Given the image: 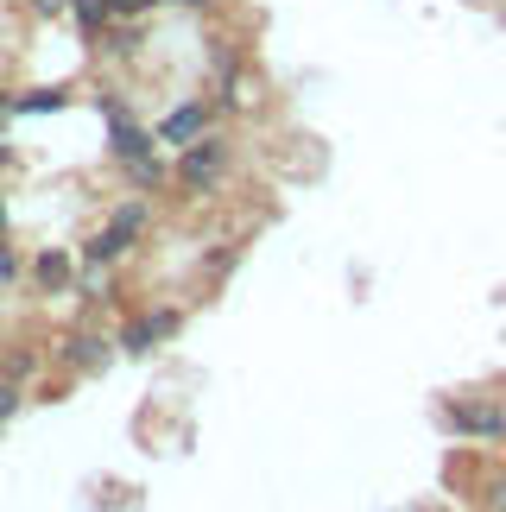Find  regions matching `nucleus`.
<instances>
[{"mask_svg": "<svg viewBox=\"0 0 506 512\" xmlns=\"http://www.w3.org/2000/svg\"><path fill=\"white\" fill-rule=\"evenodd\" d=\"M443 424H450L456 437H475V443H506V399H488V392L450 399L443 405Z\"/></svg>", "mask_w": 506, "mask_h": 512, "instance_id": "nucleus-1", "label": "nucleus"}, {"mask_svg": "<svg viewBox=\"0 0 506 512\" xmlns=\"http://www.w3.org/2000/svg\"><path fill=\"white\" fill-rule=\"evenodd\" d=\"M222 171H228V140L222 133H203V140H190L184 146V159H178V184L190 196H203V190H216L222 184Z\"/></svg>", "mask_w": 506, "mask_h": 512, "instance_id": "nucleus-2", "label": "nucleus"}, {"mask_svg": "<svg viewBox=\"0 0 506 512\" xmlns=\"http://www.w3.org/2000/svg\"><path fill=\"white\" fill-rule=\"evenodd\" d=\"M209 121H216V108L209 102H184V108H171L165 121H159V140L165 146H190V140H203Z\"/></svg>", "mask_w": 506, "mask_h": 512, "instance_id": "nucleus-3", "label": "nucleus"}, {"mask_svg": "<svg viewBox=\"0 0 506 512\" xmlns=\"http://www.w3.org/2000/svg\"><path fill=\"white\" fill-rule=\"evenodd\" d=\"M178 310H152V317H140V323H127V336H121V348L127 354H152V348H159V342H171V336H178Z\"/></svg>", "mask_w": 506, "mask_h": 512, "instance_id": "nucleus-4", "label": "nucleus"}, {"mask_svg": "<svg viewBox=\"0 0 506 512\" xmlns=\"http://www.w3.org/2000/svg\"><path fill=\"white\" fill-rule=\"evenodd\" d=\"M152 140H159V133H146L140 121H133V114H121V108H108V146H114V159H140V152H152Z\"/></svg>", "mask_w": 506, "mask_h": 512, "instance_id": "nucleus-5", "label": "nucleus"}, {"mask_svg": "<svg viewBox=\"0 0 506 512\" xmlns=\"http://www.w3.org/2000/svg\"><path fill=\"white\" fill-rule=\"evenodd\" d=\"M146 222H152V203H146V196H127V203L114 209V215H108L102 228L114 234V247L127 253V247H133V241H140V234H146Z\"/></svg>", "mask_w": 506, "mask_h": 512, "instance_id": "nucleus-6", "label": "nucleus"}, {"mask_svg": "<svg viewBox=\"0 0 506 512\" xmlns=\"http://www.w3.org/2000/svg\"><path fill=\"white\" fill-rule=\"evenodd\" d=\"M108 336H89V329H83V336H70V348H64V361L76 367V373H95V367H108Z\"/></svg>", "mask_w": 506, "mask_h": 512, "instance_id": "nucleus-7", "label": "nucleus"}, {"mask_svg": "<svg viewBox=\"0 0 506 512\" xmlns=\"http://www.w3.org/2000/svg\"><path fill=\"white\" fill-rule=\"evenodd\" d=\"M121 171H127V184H133V190H159V184H165V165H159V152H140V159H127Z\"/></svg>", "mask_w": 506, "mask_h": 512, "instance_id": "nucleus-8", "label": "nucleus"}, {"mask_svg": "<svg viewBox=\"0 0 506 512\" xmlns=\"http://www.w3.org/2000/svg\"><path fill=\"white\" fill-rule=\"evenodd\" d=\"M38 285H45V291H57V285H64L70 279V260H64V253H38Z\"/></svg>", "mask_w": 506, "mask_h": 512, "instance_id": "nucleus-9", "label": "nucleus"}, {"mask_svg": "<svg viewBox=\"0 0 506 512\" xmlns=\"http://www.w3.org/2000/svg\"><path fill=\"white\" fill-rule=\"evenodd\" d=\"M70 7H76V19H83V26H102V19L114 13L108 0H70Z\"/></svg>", "mask_w": 506, "mask_h": 512, "instance_id": "nucleus-10", "label": "nucleus"}, {"mask_svg": "<svg viewBox=\"0 0 506 512\" xmlns=\"http://www.w3.org/2000/svg\"><path fill=\"white\" fill-rule=\"evenodd\" d=\"M64 95H51V89H38V95H26V102H13V114H45V108H57Z\"/></svg>", "mask_w": 506, "mask_h": 512, "instance_id": "nucleus-11", "label": "nucleus"}, {"mask_svg": "<svg viewBox=\"0 0 506 512\" xmlns=\"http://www.w3.org/2000/svg\"><path fill=\"white\" fill-rule=\"evenodd\" d=\"M26 373H32V354H26V348H13V354H7V380L19 386V380H26Z\"/></svg>", "mask_w": 506, "mask_h": 512, "instance_id": "nucleus-12", "label": "nucleus"}, {"mask_svg": "<svg viewBox=\"0 0 506 512\" xmlns=\"http://www.w3.org/2000/svg\"><path fill=\"white\" fill-rule=\"evenodd\" d=\"M13 411H19V386H13V380H0V424H7Z\"/></svg>", "mask_w": 506, "mask_h": 512, "instance_id": "nucleus-13", "label": "nucleus"}, {"mask_svg": "<svg viewBox=\"0 0 506 512\" xmlns=\"http://www.w3.org/2000/svg\"><path fill=\"white\" fill-rule=\"evenodd\" d=\"M13 272H19V260H13V247H7V241H0V285H7V279H13Z\"/></svg>", "mask_w": 506, "mask_h": 512, "instance_id": "nucleus-14", "label": "nucleus"}, {"mask_svg": "<svg viewBox=\"0 0 506 512\" xmlns=\"http://www.w3.org/2000/svg\"><path fill=\"white\" fill-rule=\"evenodd\" d=\"M114 13H146V7H159V0H108Z\"/></svg>", "mask_w": 506, "mask_h": 512, "instance_id": "nucleus-15", "label": "nucleus"}, {"mask_svg": "<svg viewBox=\"0 0 506 512\" xmlns=\"http://www.w3.org/2000/svg\"><path fill=\"white\" fill-rule=\"evenodd\" d=\"M32 7H38V13H64L70 0H32Z\"/></svg>", "mask_w": 506, "mask_h": 512, "instance_id": "nucleus-16", "label": "nucleus"}, {"mask_svg": "<svg viewBox=\"0 0 506 512\" xmlns=\"http://www.w3.org/2000/svg\"><path fill=\"white\" fill-rule=\"evenodd\" d=\"M494 512H506V481H500V487H494Z\"/></svg>", "mask_w": 506, "mask_h": 512, "instance_id": "nucleus-17", "label": "nucleus"}, {"mask_svg": "<svg viewBox=\"0 0 506 512\" xmlns=\"http://www.w3.org/2000/svg\"><path fill=\"white\" fill-rule=\"evenodd\" d=\"M184 7H216V0H184Z\"/></svg>", "mask_w": 506, "mask_h": 512, "instance_id": "nucleus-18", "label": "nucleus"}, {"mask_svg": "<svg viewBox=\"0 0 506 512\" xmlns=\"http://www.w3.org/2000/svg\"><path fill=\"white\" fill-rule=\"evenodd\" d=\"M0 234H7V203H0Z\"/></svg>", "mask_w": 506, "mask_h": 512, "instance_id": "nucleus-19", "label": "nucleus"}, {"mask_svg": "<svg viewBox=\"0 0 506 512\" xmlns=\"http://www.w3.org/2000/svg\"><path fill=\"white\" fill-rule=\"evenodd\" d=\"M7 159H13V152H7V146H0V165H7Z\"/></svg>", "mask_w": 506, "mask_h": 512, "instance_id": "nucleus-20", "label": "nucleus"}]
</instances>
